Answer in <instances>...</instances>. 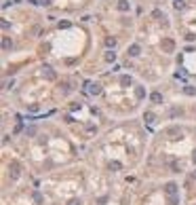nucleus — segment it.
Returning a JSON list of instances; mask_svg holds the SVG:
<instances>
[{"label": "nucleus", "mask_w": 196, "mask_h": 205, "mask_svg": "<svg viewBox=\"0 0 196 205\" xmlns=\"http://www.w3.org/2000/svg\"><path fill=\"white\" fill-rule=\"evenodd\" d=\"M19 169H21V167H19L17 161H13V163L9 165V176H11V180H17V178H19Z\"/></svg>", "instance_id": "nucleus-1"}, {"label": "nucleus", "mask_w": 196, "mask_h": 205, "mask_svg": "<svg viewBox=\"0 0 196 205\" xmlns=\"http://www.w3.org/2000/svg\"><path fill=\"white\" fill-rule=\"evenodd\" d=\"M162 51H164V53H173V51H175V42L171 40V38H164V40H162Z\"/></svg>", "instance_id": "nucleus-2"}, {"label": "nucleus", "mask_w": 196, "mask_h": 205, "mask_svg": "<svg viewBox=\"0 0 196 205\" xmlns=\"http://www.w3.org/2000/svg\"><path fill=\"white\" fill-rule=\"evenodd\" d=\"M164 192H167L169 197H173V195H177V184H175V182H169V184L164 186Z\"/></svg>", "instance_id": "nucleus-3"}, {"label": "nucleus", "mask_w": 196, "mask_h": 205, "mask_svg": "<svg viewBox=\"0 0 196 205\" xmlns=\"http://www.w3.org/2000/svg\"><path fill=\"white\" fill-rule=\"evenodd\" d=\"M42 76L48 78V80H55V78H57V74L51 70V68H42Z\"/></svg>", "instance_id": "nucleus-4"}, {"label": "nucleus", "mask_w": 196, "mask_h": 205, "mask_svg": "<svg viewBox=\"0 0 196 205\" xmlns=\"http://www.w3.org/2000/svg\"><path fill=\"white\" fill-rule=\"evenodd\" d=\"M116 7H118V11H120V13H127V11L131 9V4L127 2V0H118V4H116Z\"/></svg>", "instance_id": "nucleus-5"}, {"label": "nucleus", "mask_w": 196, "mask_h": 205, "mask_svg": "<svg viewBox=\"0 0 196 205\" xmlns=\"http://www.w3.org/2000/svg\"><path fill=\"white\" fill-rule=\"evenodd\" d=\"M141 53V47H139V44H131V47H129V55L131 57H137Z\"/></svg>", "instance_id": "nucleus-6"}, {"label": "nucleus", "mask_w": 196, "mask_h": 205, "mask_svg": "<svg viewBox=\"0 0 196 205\" xmlns=\"http://www.w3.org/2000/svg\"><path fill=\"white\" fill-rule=\"evenodd\" d=\"M87 87H89V91H91L93 95H99V93H101V87H99V85H91V83H87Z\"/></svg>", "instance_id": "nucleus-7"}, {"label": "nucleus", "mask_w": 196, "mask_h": 205, "mask_svg": "<svg viewBox=\"0 0 196 205\" xmlns=\"http://www.w3.org/2000/svg\"><path fill=\"white\" fill-rule=\"evenodd\" d=\"M135 95H137V100H143L145 97V89L143 87H135Z\"/></svg>", "instance_id": "nucleus-8"}, {"label": "nucleus", "mask_w": 196, "mask_h": 205, "mask_svg": "<svg viewBox=\"0 0 196 205\" xmlns=\"http://www.w3.org/2000/svg\"><path fill=\"white\" fill-rule=\"evenodd\" d=\"M184 93H186V95H196V87L186 85V87H184Z\"/></svg>", "instance_id": "nucleus-9"}, {"label": "nucleus", "mask_w": 196, "mask_h": 205, "mask_svg": "<svg viewBox=\"0 0 196 205\" xmlns=\"http://www.w3.org/2000/svg\"><path fill=\"white\" fill-rule=\"evenodd\" d=\"M131 83H133V78H131V76H120V85H122V87H129Z\"/></svg>", "instance_id": "nucleus-10"}, {"label": "nucleus", "mask_w": 196, "mask_h": 205, "mask_svg": "<svg viewBox=\"0 0 196 205\" xmlns=\"http://www.w3.org/2000/svg\"><path fill=\"white\" fill-rule=\"evenodd\" d=\"M11 47H13V42H11V40H9V38L4 36V38H2V49H4V51H9Z\"/></svg>", "instance_id": "nucleus-11"}, {"label": "nucleus", "mask_w": 196, "mask_h": 205, "mask_svg": "<svg viewBox=\"0 0 196 205\" xmlns=\"http://www.w3.org/2000/svg\"><path fill=\"white\" fill-rule=\"evenodd\" d=\"M150 100H152L154 104H160V102H162V95H160V93H152V95H150Z\"/></svg>", "instance_id": "nucleus-12"}, {"label": "nucleus", "mask_w": 196, "mask_h": 205, "mask_svg": "<svg viewBox=\"0 0 196 205\" xmlns=\"http://www.w3.org/2000/svg\"><path fill=\"white\" fill-rule=\"evenodd\" d=\"M173 7H175L177 11H181V9L186 7V2H184V0H173Z\"/></svg>", "instance_id": "nucleus-13"}, {"label": "nucleus", "mask_w": 196, "mask_h": 205, "mask_svg": "<svg viewBox=\"0 0 196 205\" xmlns=\"http://www.w3.org/2000/svg\"><path fill=\"white\" fill-rule=\"evenodd\" d=\"M167 135H179V129L177 127H169L167 129Z\"/></svg>", "instance_id": "nucleus-14"}, {"label": "nucleus", "mask_w": 196, "mask_h": 205, "mask_svg": "<svg viewBox=\"0 0 196 205\" xmlns=\"http://www.w3.org/2000/svg\"><path fill=\"white\" fill-rule=\"evenodd\" d=\"M143 119L148 121V123H154V114H152V112H145V114H143Z\"/></svg>", "instance_id": "nucleus-15"}, {"label": "nucleus", "mask_w": 196, "mask_h": 205, "mask_svg": "<svg viewBox=\"0 0 196 205\" xmlns=\"http://www.w3.org/2000/svg\"><path fill=\"white\" fill-rule=\"evenodd\" d=\"M169 203H171V205H177V203H179V197H177V195H173V197H169Z\"/></svg>", "instance_id": "nucleus-16"}, {"label": "nucleus", "mask_w": 196, "mask_h": 205, "mask_svg": "<svg viewBox=\"0 0 196 205\" xmlns=\"http://www.w3.org/2000/svg\"><path fill=\"white\" fill-rule=\"evenodd\" d=\"M34 201H36V203H38V205H40V203H42V195H40V192H38V190H36V192H34Z\"/></svg>", "instance_id": "nucleus-17"}, {"label": "nucleus", "mask_w": 196, "mask_h": 205, "mask_svg": "<svg viewBox=\"0 0 196 205\" xmlns=\"http://www.w3.org/2000/svg\"><path fill=\"white\" fill-rule=\"evenodd\" d=\"M120 167H122V165H120L118 161H112V163H110V169H120Z\"/></svg>", "instance_id": "nucleus-18"}, {"label": "nucleus", "mask_w": 196, "mask_h": 205, "mask_svg": "<svg viewBox=\"0 0 196 205\" xmlns=\"http://www.w3.org/2000/svg\"><path fill=\"white\" fill-rule=\"evenodd\" d=\"M61 93H70V85H68V83L61 85Z\"/></svg>", "instance_id": "nucleus-19"}, {"label": "nucleus", "mask_w": 196, "mask_h": 205, "mask_svg": "<svg viewBox=\"0 0 196 205\" xmlns=\"http://www.w3.org/2000/svg\"><path fill=\"white\" fill-rule=\"evenodd\" d=\"M106 59H108V61H114V59H116V53H112V51H110V53L106 55Z\"/></svg>", "instance_id": "nucleus-20"}, {"label": "nucleus", "mask_w": 196, "mask_h": 205, "mask_svg": "<svg viewBox=\"0 0 196 205\" xmlns=\"http://www.w3.org/2000/svg\"><path fill=\"white\" fill-rule=\"evenodd\" d=\"M152 17H156V19H160V17H162V19H164V15H162L160 11H154V13H152Z\"/></svg>", "instance_id": "nucleus-21"}, {"label": "nucleus", "mask_w": 196, "mask_h": 205, "mask_svg": "<svg viewBox=\"0 0 196 205\" xmlns=\"http://www.w3.org/2000/svg\"><path fill=\"white\" fill-rule=\"evenodd\" d=\"M106 44H108V47H114L116 40H114V38H108V40H106Z\"/></svg>", "instance_id": "nucleus-22"}, {"label": "nucleus", "mask_w": 196, "mask_h": 205, "mask_svg": "<svg viewBox=\"0 0 196 205\" xmlns=\"http://www.w3.org/2000/svg\"><path fill=\"white\" fill-rule=\"evenodd\" d=\"M68 205H82V203H80V199H72Z\"/></svg>", "instance_id": "nucleus-23"}, {"label": "nucleus", "mask_w": 196, "mask_h": 205, "mask_svg": "<svg viewBox=\"0 0 196 205\" xmlns=\"http://www.w3.org/2000/svg\"><path fill=\"white\" fill-rule=\"evenodd\" d=\"M192 161H194V163H196V150H194V154H192Z\"/></svg>", "instance_id": "nucleus-24"}, {"label": "nucleus", "mask_w": 196, "mask_h": 205, "mask_svg": "<svg viewBox=\"0 0 196 205\" xmlns=\"http://www.w3.org/2000/svg\"><path fill=\"white\" fill-rule=\"evenodd\" d=\"M194 178H196V171H194Z\"/></svg>", "instance_id": "nucleus-25"}]
</instances>
